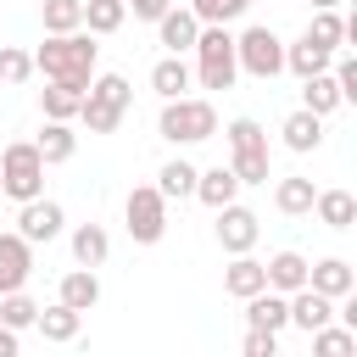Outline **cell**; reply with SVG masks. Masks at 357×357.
<instances>
[{
  "instance_id": "8d00e7d4",
  "label": "cell",
  "mask_w": 357,
  "mask_h": 357,
  "mask_svg": "<svg viewBox=\"0 0 357 357\" xmlns=\"http://www.w3.org/2000/svg\"><path fill=\"white\" fill-rule=\"evenodd\" d=\"M190 11H195L201 22H223V28H229V22H240V17L251 11V0H190Z\"/></svg>"
},
{
  "instance_id": "8992f818",
  "label": "cell",
  "mask_w": 357,
  "mask_h": 357,
  "mask_svg": "<svg viewBox=\"0 0 357 357\" xmlns=\"http://www.w3.org/2000/svg\"><path fill=\"white\" fill-rule=\"evenodd\" d=\"M45 195V156L33 151V139H11L0 151V201H33Z\"/></svg>"
},
{
  "instance_id": "ac0fdd59",
  "label": "cell",
  "mask_w": 357,
  "mask_h": 357,
  "mask_svg": "<svg viewBox=\"0 0 357 357\" xmlns=\"http://www.w3.org/2000/svg\"><path fill=\"white\" fill-rule=\"evenodd\" d=\"M279 134H284V151L307 156V151H318V145H324V117H318V112H307V106H296V112L279 123Z\"/></svg>"
},
{
  "instance_id": "f1b7e54d",
  "label": "cell",
  "mask_w": 357,
  "mask_h": 357,
  "mask_svg": "<svg viewBox=\"0 0 357 357\" xmlns=\"http://www.w3.org/2000/svg\"><path fill=\"white\" fill-rule=\"evenodd\" d=\"M312 195H318V190H312V178H301V173H290V178L273 184V206H279L284 218H307V212H312Z\"/></svg>"
},
{
  "instance_id": "484cf974",
  "label": "cell",
  "mask_w": 357,
  "mask_h": 357,
  "mask_svg": "<svg viewBox=\"0 0 357 357\" xmlns=\"http://www.w3.org/2000/svg\"><path fill=\"white\" fill-rule=\"evenodd\" d=\"M301 106L307 112H318V117H329V112H340L346 100H340V84H335V73L324 67V73H312V78H301Z\"/></svg>"
},
{
  "instance_id": "7a4b0ae2",
  "label": "cell",
  "mask_w": 357,
  "mask_h": 357,
  "mask_svg": "<svg viewBox=\"0 0 357 357\" xmlns=\"http://www.w3.org/2000/svg\"><path fill=\"white\" fill-rule=\"evenodd\" d=\"M156 134L167 139V145H201V139H212L218 134V106L206 100V95H173V100H162V117H156Z\"/></svg>"
},
{
  "instance_id": "2e32d148",
  "label": "cell",
  "mask_w": 357,
  "mask_h": 357,
  "mask_svg": "<svg viewBox=\"0 0 357 357\" xmlns=\"http://www.w3.org/2000/svg\"><path fill=\"white\" fill-rule=\"evenodd\" d=\"M195 201L201 206H223V201H240V178H234V167L229 162H218V167H195Z\"/></svg>"
},
{
  "instance_id": "ba28073f",
  "label": "cell",
  "mask_w": 357,
  "mask_h": 357,
  "mask_svg": "<svg viewBox=\"0 0 357 357\" xmlns=\"http://www.w3.org/2000/svg\"><path fill=\"white\" fill-rule=\"evenodd\" d=\"M234 61H240V73H251V78H279L284 73V39L268 28V22H251L245 33H234Z\"/></svg>"
},
{
  "instance_id": "30bf717a",
  "label": "cell",
  "mask_w": 357,
  "mask_h": 357,
  "mask_svg": "<svg viewBox=\"0 0 357 357\" xmlns=\"http://www.w3.org/2000/svg\"><path fill=\"white\" fill-rule=\"evenodd\" d=\"M212 229H218V245L234 257V251H251V245H257V234H262V218H257L251 206H240V201H223Z\"/></svg>"
},
{
  "instance_id": "277c9868",
  "label": "cell",
  "mask_w": 357,
  "mask_h": 357,
  "mask_svg": "<svg viewBox=\"0 0 357 357\" xmlns=\"http://www.w3.org/2000/svg\"><path fill=\"white\" fill-rule=\"evenodd\" d=\"M128 106H134L128 78H123V73H95V78H89V89H84L78 123H84L89 134H112V128L128 117Z\"/></svg>"
},
{
  "instance_id": "836d02e7",
  "label": "cell",
  "mask_w": 357,
  "mask_h": 357,
  "mask_svg": "<svg viewBox=\"0 0 357 357\" xmlns=\"http://www.w3.org/2000/svg\"><path fill=\"white\" fill-rule=\"evenodd\" d=\"M307 340H312L318 357H357V329H346V324H340V329L324 324V329H312Z\"/></svg>"
},
{
  "instance_id": "52a82bcc",
  "label": "cell",
  "mask_w": 357,
  "mask_h": 357,
  "mask_svg": "<svg viewBox=\"0 0 357 357\" xmlns=\"http://www.w3.org/2000/svg\"><path fill=\"white\" fill-rule=\"evenodd\" d=\"M123 229H128L134 245H156L167 234V195L156 184H134L123 195Z\"/></svg>"
},
{
  "instance_id": "d4e9b609",
  "label": "cell",
  "mask_w": 357,
  "mask_h": 357,
  "mask_svg": "<svg viewBox=\"0 0 357 357\" xmlns=\"http://www.w3.org/2000/svg\"><path fill=\"white\" fill-rule=\"evenodd\" d=\"M312 212H318L324 229H351L357 223V195L351 190H318L312 195Z\"/></svg>"
},
{
  "instance_id": "83f0119b",
  "label": "cell",
  "mask_w": 357,
  "mask_h": 357,
  "mask_svg": "<svg viewBox=\"0 0 357 357\" xmlns=\"http://www.w3.org/2000/svg\"><path fill=\"white\" fill-rule=\"evenodd\" d=\"M329 56H335V50H324V45H312V39L301 33V39H290V45H284V73L312 78V73H324V67H329Z\"/></svg>"
},
{
  "instance_id": "60d3db41",
  "label": "cell",
  "mask_w": 357,
  "mask_h": 357,
  "mask_svg": "<svg viewBox=\"0 0 357 357\" xmlns=\"http://www.w3.org/2000/svg\"><path fill=\"white\" fill-rule=\"evenodd\" d=\"M307 6H312V11H318V6H340V0H307Z\"/></svg>"
},
{
  "instance_id": "8fae6325",
  "label": "cell",
  "mask_w": 357,
  "mask_h": 357,
  "mask_svg": "<svg viewBox=\"0 0 357 357\" xmlns=\"http://www.w3.org/2000/svg\"><path fill=\"white\" fill-rule=\"evenodd\" d=\"M28 273H33V245H28L17 229H6V234H0V296H6V290H22Z\"/></svg>"
},
{
  "instance_id": "4fadbf2b",
  "label": "cell",
  "mask_w": 357,
  "mask_h": 357,
  "mask_svg": "<svg viewBox=\"0 0 357 357\" xmlns=\"http://www.w3.org/2000/svg\"><path fill=\"white\" fill-rule=\"evenodd\" d=\"M245 324L284 335V329H290V296H284V290H257V296H245Z\"/></svg>"
},
{
  "instance_id": "4dcf8cb0",
  "label": "cell",
  "mask_w": 357,
  "mask_h": 357,
  "mask_svg": "<svg viewBox=\"0 0 357 357\" xmlns=\"http://www.w3.org/2000/svg\"><path fill=\"white\" fill-rule=\"evenodd\" d=\"M123 17H128V0H84V28H89L95 39L117 33V28H123Z\"/></svg>"
},
{
  "instance_id": "e0dca14e",
  "label": "cell",
  "mask_w": 357,
  "mask_h": 357,
  "mask_svg": "<svg viewBox=\"0 0 357 357\" xmlns=\"http://www.w3.org/2000/svg\"><path fill=\"white\" fill-rule=\"evenodd\" d=\"M307 284L324 290L329 301H340L346 290H357V273H351L346 257H318V262H307Z\"/></svg>"
},
{
  "instance_id": "ffe728a7",
  "label": "cell",
  "mask_w": 357,
  "mask_h": 357,
  "mask_svg": "<svg viewBox=\"0 0 357 357\" xmlns=\"http://www.w3.org/2000/svg\"><path fill=\"white\" fill-rule=\"evenodd\" d=\"M33 151L45 156V167H61V162H73V151H78V134H73V123H56V117H45V128H39Z\"/></svg>"
},
{
  "instance_id": "d590c367",
  "label": "cell",
  "mask_w": 357,
  "mask_h": 357,
  "mask_svg": "<svg viewBox=\"0 0 357 357\" xmlns=\"http://www.w3.org/2000/svg\"><path fill=\"white\" fill-rule=\"evenodd\" d=\"M28 78H33V56L17 50V45H0V84L17 89V84H28Z\"/></svg>"
},
{
  "instance_id": "d6986e66",
  "label": "cell",
  "mask_w": 357,
  "mask_h": 357,
  "mask_svg": "<svg viewBox=\"0 0 357 357\" xmlns=\"http://www.w3.org/2000/svg\"><path fill=\"white\" fill-rule=\"evenodd\" d=\"M151 89H156L162 100H173V95H190V89H195V67H190L184 56H173V50H167V56L151 67Z\"/></svg>"
},
{
  "instance_id": "7402d4cb",
  "label": "cell",
  "mask_w": 357,
  "mask_h": 357,
  "mask_svg": "<svg viewBox=\"0 0 357 357\" xmlns=\"http://www.w3.org/2000/svg\"><path fill=\"white\" fill-rule=\"evenodd\" d=\"M262 279H268V290H301L307 284V257L301 251H273L268 262H262Z\"/></svg>"
},
{
  "instance_id": "cb8c5ba5",
  "label": "cell",
  "mask_w": 357,
  "mask_h": 357,
  "mask_svg": "<svg viewBox=\"0 0 357 357\" xmlns=\"http://www.w3.org/2000/svg\"><path fill=\"white\" fill-rule=\"evenodd\" d=\"M33 329H39L45 340L67 346V340H78V329H84V312H78V307H67V301H56V307H39Z\"/></svg>"
},
{
  "instance_id": "e575fe53",
  "label": "cell",
  "mask_w": 357,
  "mask_h": 357,
  "mask_svg": "<svg viewBox=\"0 0 357 357\" xmlns=\"http://www.w3.org/2000/svg\"><path fill=\"white\" fill-rule=\"evenodd\" d=\"M33 318H39V301H33L28 290H6V296H0V324H11V329L22 335V329H33Z\"/></svg>"
},
{
  "instance_id": "5bb4252c",
  "label": "cell",
  "mask_w": 357,
  "mask_h": 357,
  "mask_svg": "<svg viewBox=\"0 0 357 357\" xmlns=\"http://www.w3.org/2000/svg\"><path fill=\"white\" fill-rule=\"evenodd\" d=\"M195 33H201V17H195L190 6H167V11L156 17V39H162L173 56H184V50L195 45Z\"/></svg>"
},
{
  "instance_id": "9c48e42d",
  "label": "cell",
  "mask_w": 357,
  "mask_h": 357,
  "mask_svg": "<svg viewBox=\"0 0 357 357\" xmlns=\"http://www.w3.org/2000/svg\"><path fill=\"white\" fill-rule=\"evenodd\" d=\"M61 229H67L61 201H50V195L17 201V234H22L28 245H50V240H61Z\"/></svg>"
},
{
  "instance_id": "603a6c76",
  "label": "cell",
  "mask_w": 357,
  "mask_h": 357,
  "mask_svg": "<svg viewBox=\"0 0 357 357\" xmlns=\"http://www.w3.org/2000/svg\"><path fill=\"white\" fill-rule=\"evenodd\" d=\"M223 290H229V296H240V301H245V296H257V290H268L262 262H257L251 251H234V257H229V268H223Z\"/></svg>"
},
{
  "instance_id": "44dd1931",
  "label": "cell",
  "mask_w": 357,
  "mask_h": 357,
  "mask_svg": "<svg viewBox=\"0 0 357 357\" xmlns=\"http://www.w3.org/2000/svg\"><path fill=\"white\" fill-rule=\"evenodd\" d=\"M67 245H73V262H78V268H100V262L112 257V234H106L100 223H78V229L67 234Z\"/></svg>"
},
{
  "instance_id": "7c38bea8",
  "label": "cell",
  "mask_w": 357,
  "mask_h": 357,
  "mask_svg": "<svg viewBox=\"0 0 357 357\" xmlns=\"http://www.w3.org/2000/svg\"><path fill=\"white\" fill-rule=\"evenodd\" d=\"M290 324H296L301 335H312V329H324V324H335V301H329L324 290H312V284H301V290H290Z\"/></svg>"
},
{
  "instance_id": "5b68a950",
  "label": "cell",
  "mask_w": 357,
  "mask_h": 357,
  "mask_svg": "<svg viewBox=\"0 0 357 357\" xmlns=\"http://www.w3.org/2000/svg\"><path fill=\"white\" fill-rule=\"evenodd\" d=\"M223 139H229V167H234L240 184H268L273 178L268 173V128L257 117H234L223 128Z\"/></svg>"
},
{
  "instance_id": "d6a6232c",
  "label": "cell",
  "mask_w": 357,
  "mask_h": 357,
  "mask_svg": "<svg viewBox=\"0 0 357 357\" xmlns=\"http://www.w3.org/2000/svg\"><path fill=\"white\" fill-rule=\"evenodd\" d=\"M39 22L45 33H73L84 28V0H39Z\"/></svg>"
},
{
  "instance_id": "3957f363",
  "label": "cell",
  "mask_w": 357,
  "mask_h": 357,
  "mask_svg": "<svg viewBox=\"0 0 357 357\" xmlns=\"http://www.w3.org/2000/svg\"><path fill=\"white\" fill-rule=\"evenodd\" d=\"M190 56H195V84H201V89H234L240 61H234V33H229L223 22H201Z\"/></svg>"
},
{
  "instance_id": "4316f807",
  "label": "cell",
  "mask_w": 357,
  "mask_h": 357,
  "mask_svg": "<svg viewBox=\"0 0 357 357\" xmlns=\"http://www.w3.org/2000/svg\"><path fill=\"white\" fill-rule=\"evenodd\" d=\"M56 301H67V307L89 312V307L100 301V279H95V268H73V273H61V284H56Z\"/></svg>"
},
{
  "instance_id": "9a60e30c",
  "label": "cell",
  "mask_w": 357,
  "mask_h": 357,
  "mask_svg": "<svg viewBox=\"0 0 357 357\" xmlns=\"http://www.w3.org/2000/svg\"><path fill=\"white\" fill-rule=\"evenodd\" d=\"M84 89H89V84L45 78V89H39V112H45V117H56V123H73V117H78V106H84Z\"/></svg>"
},
{
  "instance_id": "ab89813d",
  "label": "cell",
  "mask_w": 357,
  "mask_h": 357,
  "mask_svg": "<svg viewBox=\"0 0 357 357\" xmlns=\"http://www.w3.org/2000/svg\"><path fill=\"white\" fill-rule=\"evenodd\" d=\"M17 346H22V335L11 324H0V357H17Z\"/></svg>"
},
{
  "instance_id": "1f68e13d",
  "label": "cell",
  "mask_w": 357,
  "mask_h": 357,
  "mask_svg": "<svg viewBox=\"0 0 357 357\" xmlns=\"http://www.w3.org/2000/svg\"><path fill=\"white\" fill-rule=\"evenodd\" d=\"M156 190H162L167 201H184V195H195V162H184V156L162 162V173H156Z\"/></svg>"
},
{
  "instance_id": "6da1fadb",
  "label": "cell",
  "mask_w": 357,
  "mask_h": 357,
  "mask_svg": "<svg viewBox=\"0 0 357 357\" xmlns=\"http://www.w3.org/2000/svg\"><path fill=\"white\" fill-rule=\"evenodd\" d=\"M95 61H100V45H95L89 28L45 33V45L33 50V73H45V78H73V84H89V78H95Z\"/></svg>"
},
{
  "instance_id": "f546056e",
  "label": "cell",
  "mask_w": 357,
  "mask_h": 357,
  "mask_svg": "<svg viewBox=\"0 0 357 357\" xmlns=\"http://www.w3.org/2000/svg\"><path fill=\"white\" fill-rule=\"evenodd\" d=\"M307 39L324 45V50H346V17H340L335 6H318L312 22H307Z\"/></svg>"
},
{
  "instance_id": "f35d334b",
  "label": "cell",
  "mask_w": 357,
  "mask_h": 357,
  "mask_svg": "<svg viewBox=\"0 0 357 357\" xmlns=\"http://www.w3.org/2000/svg\"><path fill=\"white\" fill-rule=\"evenodd\" d=\"M167 6H173V0H128V11H134L139 22H156V17L167 11Z\"/></svg>"
},
{
  "instance_id": "74e56055",
  "label": "cell",
  "mask_w": 357,
  "mask_h": 357,
  "mask_svg": "<svg viewBox=\"0 0 357 357\" xmlns=\"http://www.w3.org/2000/svg\"><path fill=\"white\" fill-rule=\"evenodd\" d=\"M245 357H279V335H273V329H251V324H245Z\"/></svg>"
}]
</instances>
